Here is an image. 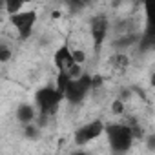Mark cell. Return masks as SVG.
Returning a JSON list of instances; mask_svg holds the SVG:
<instances>
[{
    "mask_svg": "<svg viewBox=\"0 0 155 155\" xmlns=\"http://www.w3.org/2000/svg\"><path fill=\"white\" fill-rule=\"evenodd\" d=\"M81 51H73L68 44H62L57 51H55V57H53V62H55V68L58 71V77H57V86L62 90L64 84L69 81V79H75L82 73L81 69V62H82V55H79Z\"/></svg>",
    "mask_w": 155,
    "mask_h": 155,
    "instance_id": "obj_1",
    "label": "cell"
},
{
    "mask_svg": "<svg viewBox=\"0 0 155 155\" xmlns=\"http://www.w3.org/2000/svg\"><path fill=\"white\" fill-rule=\"evenodd\" d=\"M104 135L108 139V144L111 148L113 153H126L130 151L133 140L140 135V131H137L135 124H126V122H111L106 124Z\"/></svg>",
    "mask_w": 155,
    "mask_h": 155,
    "instance_id": "obj_2",
    "label": "cell"
},
{
    "mask_svg": "<svg viewBox=\"0 0 155 155\" xmlns=\"http://www.w3.org/2000/svg\"><path fill=\"white\" fill-rule=\"evenodd\" d=\"M97 88V77L90 75V73H81L79 77H75V79H69L62 91H64V99L73 104V106H79L86 101V97L91 93V90Z\"/></svg>",
    "mask_w": 155,
    "mask_h": 155,
    "instance_id": "obj_3",
    "label": "cell"
},
{
    "mask_svg": "<svg viewBox=\"0 0 155 155\" xmlns=\"http://www.w3.org/2000/svg\"><path fill=\"white\" fill-rule=\"evenodd\" d=\"M62 101H66V99H64V91L58 86H44V88L37 90V93H35V106L38 110L40 119L46 120L49 115H53Z\"/></svg>",
    "mask_w": 155,
    "mask_h": 155,
    "instance_id": "obj_4",
    "label": "cell"
},
{
    "mask_svg": "<svg viewBox=\"0 0 155 155\" xmlns=\"http://www.w3.org/2000/svg\"><path fill=\"white\" fill-rule=\"evenodd\" d=\"M37 18H38V15H37L35 9H22V11H17V13L9 15V22L15 28L20 40H26L33 35V29L37 26Z\"/></svg>",
    "mask_w": 155,
    "mask_h": 155,
    "instance_id": "obj_5",
    "label": "cell"
},
{
    "mask_svg": "<svg viewBox=\"0 0 155 155\" xmlns=\"http://www.w3.org/2000/svg\"><path fill=\"white\" fill-rule=\"evenodd\" d=\"M106 130V124L101 120V119H95V120H90L82 126H79L75 131H73V142L77 146H86L88 142L91 140H97Z\"/></svg>",
    "mask_w": 155,
    "mask_h": 155,
    "instance_id": "obj_6",
    "label": "cell"
},
{
    "mask_svg": "<svg viewBox=\"0 0 155 155\" xmlns=\"http://www.w3.org/2000/svg\"><path fill=\"white\" fill-rule=\"evenodd\" d=\"M90 33L93 38V48L99 53L110 35V18L106 13H97L90 18Z\"/></svg>",
    "mask_w": 155,
    "mask_h": 155,
    "instance_id": "obj_7",
    "label": "cell"
},
{
    "mask_svg": "<svg viewBox=\"0 0 155 155\" xmlns=\"http://www.w3.org/2000/svg\"><path fill=\"white\" fill-rule=\"evenodd\" d=\"M15 117H17V120H18L22 126H24V124H31V122L37 120V117H38V110H37L35 104L22 102V104H18L17 110H15Z\"/></svg>",
    "mask_w": 155,
    "mask_h": 155,
    "instance_id": "obj_8",
    "label": "cell"
},
{
    "mask_svg": "<svg viewBox=\"0 0 155 155\" xmlns=\"http://www.w3.org/2000/svg\"><path fill=\"white\" fill-rule=\"evenodd\" d=\"M144 31L142 37H155V0H144Z\"/></svg>",
    "mask_w": 155,
    "mask_h": 155,
    "instance_id": "obj_9",
    "label": "cell"
},
{
    "mask_svg": "<svg viewBox=\"0 0 155 155\" xmlns=\"http://www.w3.org/2000/svg\"><path fill=\"white\" fill-rule=\"evenodd\" d=\"M62 2L71 13H81L93 4V0H62Z\"/></svg>",
    "mask_w": 155,
    "mask_h": 155,
    "instance_id": "obj_10",
    "label": "cell"
},
{
    "mask_svg": "<svg viewBox=\"0 0 155 155\" xmlns=\"http://www.w3.org/2000/svg\"><path fill=\"white\" fill-rule=\"evenodd\" d=\"M140 38H137V35H122V37H119L115 42H113V46L117 48V49H122V48H130V46H133L135 42H139Z\"/></svg>",
    "mask_w": 155,
    "mask_h": 155,
    "instance_id": "obj_11",
    "label": "cell"
},
{
    "mask_svg": "<svg viewBox=\"0 0 155 155\" xmlns=\"http://www.w3.org/2000/svg\"><path fill=\"white\" fill-rule=\"evenodd\" d=\"M29 2V0H4V6H6V11L8 15H13L17 11H22V8Z\"/></svg>",
    "mask_w": 155,
    "mask_h": 155,
    "instance_id": "obj_12",
    "label": "cell"
},
{
    "mask_svg": "<svg viewBox=\"0 0 155 155\" xmlns=\"http://www.w3.org/2000/svg\"><path fill=\"white\" fill-rule=\"evenodd\" d=\"M22 128H24V137H26V139H37L38 133H40V128H38L35 122H31V124H24Z\"/></svg>",
    "mask_w": 155,
    "mask_h": 155,
    "instance_id": "obj_13",
    "label": "cell"
},
{
    "mask_svg": "<svg viewBox=\"0 0 155 155\" xmlns=\"http://www.w3.org/2000/svg\"><path fill=\"white\" fill-rule=\"evenodd\" d=\"M9 58H11V49H9V46L6 42H2V44H0V60L8 62Z\"/></svg>",
    "mask_w": 155,
    "mask_h": 155,
    "instance_id": "obj_14",
    "label": "cell"
},
{
    "mask_svg": "<svg viewBox=\"0 0 155 155\" xmlns=\"http://www.w3.org/2000/svg\"><path fill=\"white\" fill-rule=\"evenodd\" d=\"M148 148H150V150H155V135H151V137L148 139Z\"/></svg>",
    "mask_w": 155,
    "mask_h": 155,
    "instance_id": "obj_15",
    "label": "cell"
},
{
    "mask_svg": "<svg viewBox=\"0 0 155 155\" xmlns=\"http://www.w3.org/2000/svg\"><path fill=\"white\" fill-rule=\"evenodd\" d=\"M150 86H151V88H155V69H153V73L150 75Z\"/></svg>",
    "mask_w": 155,
    "mask_h": 155,
    "instance_id": "obj_16",
    "label": "cell"
}]
</instances>
